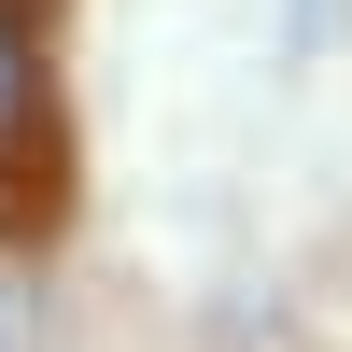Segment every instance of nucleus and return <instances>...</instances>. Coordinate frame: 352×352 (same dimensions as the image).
I'll list each match as a JSON object with an SVG mask.
<instances>
[{"mask_svg":"<svg viewBox=\"0 0 352 352\" xmlns=\"http://www.w3.org/2000/svg\"><path fill=\"white\" fill-rule=\"evenodd\" d=\"M43 141H56V99H43V43H28L14 14H0V184H14V169H43Z\"/></svg>","mask_w":352,"mask_h":352,"instance_id":"1","label":"nucleus"}]
</instances>
